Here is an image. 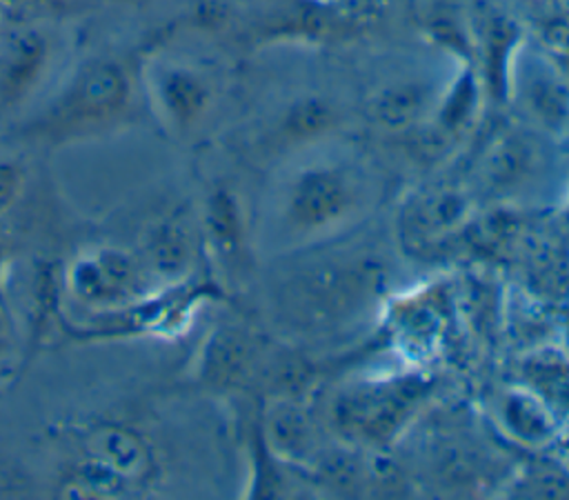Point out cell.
Instances as JSON below:
<instances>
[{
    "label": "cell",
    "mask_w": 569,
    "mask_h": 500,
    "mask_svg": "<svg viewBox=\"0 0 569 500\" xmlns=\"http://www.w3.org/2000/svg\"><path fill=\"white\" fill-rule=\"evenodd\" d=\"M138 98V71L122 56L82 60L62 87L13 136L27 144L56 149L82 142L124 124Z\"/></svg>",
    "instance_id": "1"
},
{
    "label": "cell",
    "mask_w": 569,
    "mask_h": 500,
    "mask_svg": "<svg viewBox=\"0 0 569 500\" xmlns=\"http://www.w3.org/2000/svg\"><path fill=\"white\" fill-rule=\"evenodd\" d=\"M153 276L140 253L122 247H100L76 256L64 273L67 293L96 311H116L153 293Z\"/></svg>",
    "instance_id": "2"
},
{
    "label": "cell",
    "mask_w": 569,
    "mask_h": 500,
    "mask_svg": "<svg viewBox=\"0 0 569 500\" xmlns=\"http://www.w3.org/2000/svg\"><path fill=\"white\" fill-rule=\"evenodd\" d=\"M53 60L47 29L22 24L0 31V118L16 116L40 89Z\"/></svg>",
    "instance_id": "3"
},
{
    "label": "cell",
    "mask_w": 569,
    "mask_h": 500,
    "mask_svg": "<svg viewBox=\"0 0 569 500\" xmlns=\"http://www.w3.org/2000/svg\"><path fill=\"white\" fill-rule=\"evenodd\" d=\"M84 458L109 469L131 487L151 478L153 451L147 438L127 424L102 422L89 429L84 438Z\"/></svg>",
    "instance_id": "4"
},
{
    "label": "cell",
    "mask_w": 569,
    "mask_h": 500,
    "mask_svg": "<svg viewBox=\"0 0 569 500\" xmlns=\"http://www.w3.org/2000/svg\"><path fill=\"white\" fill-rule=\"evenodd\" d=\"M144 87L158 116L173 129L189 127L204 104V87L189 69L178 64L149 67Z\"/></svg>",
    "instance_id": "5"
},
{
    "label": "cell",
    "mask_w": 569,
    "mask_h": 500,
    "mask_svg": "<svg viewBox=\"0 0 569 500\" xmlns=\"http://www.w3.org/2000/svg\"><path fill=\"white\" fill-rule=\"evenodd\" d=\"M138 253L156 282H173L191 264V238L182 224L162 220L147 231Z\"/></svg>",
    "instance_id": "6"
},
{
    "label": "cell",
    "mask_w": 569,
    "mask_h": 500,
    "mask_svg": "<svg viewBox=\"0 0 569 500\" xmlns=\"http://www.w3.org/2000/svg\"><path fill=\"white\" fill-rule=\"evenodd\" d=\"M345 196L347 193L336 182L305 184L289 204L293 224H298L302 229H316L322 224H331L349 209V200Z\"/></svg>",
    "instance_id": "7"
},
{
    "label": "cell",
    "mask_w": 569,
    "mask_h": 500,
    "mask_svg": "<svg viewBox=\"0 0 569 500\" xmlns=\"http://www.w3.org/2000/svg\"><path fill=\"white\" fill-rule=\"evenodd\" d=\"M27 184L24 167L13 158H0V216L11 211Z\"/></svg>",
    "instance_id": "8"
},
{
    "label": "cell",
    "mask_w": 569,
    "mask_h": 500,
    "mask_svg": "<svg viewBox=\"0 0 569 500\" xmlns=\"http://www.w3.org/2000/svg\"><path fill=\"white\" fill-rule=\"evenodd\" d=\"M9 238L7 233L0 229V309H4L9 313V304H7V264H9Z\"/></svg>",
    "instance_id": "9"
},
{
    "label": "cell",
    "mask_w": 569,
    "mask_h": 500,
    "mask_svg": "<svg viewBox=\"0 0 569 500\" xmlns=\"http://www.w3.org/2000/svg\"><path fill=\"white\" fill-rule=\"evenodd\" d=\"M7 324H9V313L4 309H0V356L7 347Z\"/></svg>",
    "instance_id": "10"
},
{
    "label": "cell",
    "mask_w": 569,
    "mask_h": 500,
    "mask_svg": "<svg viewBox=\"0 0 569 500\" xmlns=\"http://www.w3.org/2000/svg\"><path fill=\"white\" fill-rule=\"evenodd\" d=\"M47 9H51V11H60V9H64L71 0H40Z\"/></svg>",
    "instance_id": "11"
},
{
    "label": "cell",
    "mask_w": 569,
    "mask_h": 500,
    "mask_svg": "<svg viewBox=\"0 0 569 500\" xmlns=\"http://www.w3.org/2000/svg\"><path fill=\"white\" fill-rule=\"evenodd\" d=\"M109 2H118V4H138V2H144V0H109Z\"/></svg>",
    "instance_id": "12"
},
{
    "label": "cell",
    "mask_w": 569,
    "mask_h": 500,
    "mask_svg": "<svg viewBox=\"0 0 569 500\" xmlns=\"http://www.w3.org/2000/svg\"><path fill=\"white\" fill-rule=\"evenodd\" d=\"M7 373H9V371H7V369H4V367H0V380H2V378H4V376H7Z\"/></svg>",
    "instance_id": "13"
}]
</instances>
